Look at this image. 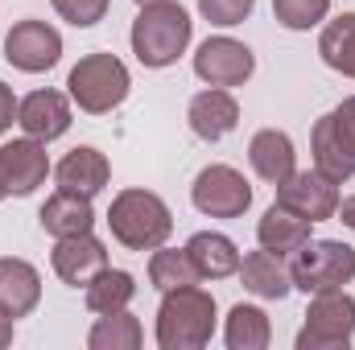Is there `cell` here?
<instances>
[{
	"instance_id": "f546056e",
	"label": "cell",
	"mask_w": 355,
	"mask_h": 350,
	"mask_svg": "<svg viewBox=\"0 0 355 350\" xmlns=\"http://www.w3.org/2000/svg\"><path fill=\"white\" fill-rule=\"evenodd\" d=\"M50 4H54V12H58L67 25L91 29V25H99V21L107 17V4H112V0H50Z\"/></svg>"
},
{
	"instance_id": "6da1fadb",
	"label": "cell",
	"mask_w": 355,
	"mask_h": 350,
	"mask_svg": "<svg viewBox=\"0 0 355 350\" xmlns=\"http://www.w3.org/2000/svg\"><path fill=\"white\" fill-rule=\"evenodd\" d=\"M190 37H194V21L190 12L178 4V0H153V4H141L137 21H132V54L145 71H166L174 66L178 58L190 50Z\"/></svg>"
},
{
	"instance_id": "3957f363",
	"label": "cell",
	"mask_w": 355,
	"mask_h": 350,
	"mask_svg": "<svg viewBox=\"0 0 355 350\" xmlns=\"http://www.w3.org/2000/svg\"><path fill=\"white\" fill-rule=\"evenodd\" d=\"M107 227H112V239L120 248H128V252H153V248H162L174 235V214H170V206H166L162 194L128 185V190H120L112 198Z\"/></svg>"
},
{
	"instance_id": "277c9868",
	"label": "cell",
	"mask_w": 355,
	"mask_h": 350,
	"mask_svg": "<svg viewBox=\"0 0 355 350\" xmlns=\"http://www.w3.org/2000/svg\"><path fill=\"white\" fill-rule=\"evenodd\" d=\"M128 91H132L128 66H124L116 54H103V50L83 54V58L71 66V75H67V95H71V103H75L79 111H87V116H107V111H116V107L128 99Z\"/></svg>"
},
{
	"instance_id": "e0dca14e",
	"label": "cell",
	"mask_w": 355,
	"mask_h": 350,
	"mask_svg": "<svg viewBox=\"0 0 355 350\" xmlns=\"http://www.w3.org/2000/svg\"><path fill=\"white\" fill-rule=\"evenodd\" d=\"M240 284L252 293V297H261V301H285L289 293H293V276H289V260L285 256H277V252H268V248H257V252H248L244 260H240Z\"/></svg>"
},
{
	"instance_id": "7a4b0ae2",
	"label": "cell",
	"mask_w": 355,
	"mask_h": 350,
	"mask_svg": "<svg viewBox=\"0 0 355 350\" xmlns=\"http://www.w3.org/2000/svg\"><path fill=\"white\" fill-rule=\"evenodd\" d=\"M215 322H219L215 297L198 284H182L162 293L153 338L162 350H202L215 338Z\"/></svg>"
},
{
	"instance_id": "2e32d148",
	"label": "cell",
	"mask_w": 355,
	"mask_h": 350,
	"mask_svg": "<svg viewBox=\"0 0 355 350\" xmlns=\"http://www.w3.org/2000/svg\"><path fill=\"white\" fill-rule=\"evenodd\" d=\"M54 181H58V190L95 198V194H103L107 181H112V161H107L95 145H79V149H71V153L54 165Z\"/></svg>"
},
{
	"instance_id": "7c38bea8",
	"label": "cell",
	"mask_w": 355,
	"mask_h": 350,
	"mask_svg": "<svg viewBox=\"0 0 355 350\" xmlns=\"http://www.w3.org/2000/svg\"><path fill=\"white\" fill-rule=\"evenodd\" d=\"M50 174H54V165H50V153L42 140L21 136V140L0 145V181L12 198H29L37 185H46Z\"/></svg>"
},
{
	"instance_id": "f1b7e54d",
	"label": "cell",
	"mask_w": 355,
	"mask_h": 350,
	"mask_svg": "<svg viewBox=\"0 0 355 350\" xmlns=\"http://www.w3.org/2000/svg\"><path fill=\"white\" fill-rule=\"evenodd\" d=\"M257 0H198V17L219 25V29H232V25H244L252 17Z\"/></svg>"
},
{
	"instance_id": "1f68e13d",
	"label": "cell",
	"mask_w": 355,
	"mask_h": 350,
	"mask_svg": "<svg viewBox=\"0 0 355 350\" xmlns=\"http://www.w3.org/2000/svg\"><path fill=\"white\" fill-rule=\"evenodd\" d=\"M335 219L347 227V231H355V194H347V198H339V210H335Z\"/></svg>"
},
{
	"instance_id": "8992f818",
	"label": "cell",
	"mask_w": 355,
	"mask_h": 350,
	"mask_svg": "<svg viewBox=\"0 0 355 350\" xmlns=\"http://www.w3.org/2000/svg\"><path fill=\"white\" fill-rule=\"evenodd\" d=\"M289 276L306 297L318 288H343L355 280V248L343 239H310L289 256Z\"/></svg>"
},
{
	"instance_id": "44dd1931",
	"label": "cell",
	"mask_w": 355,
	"mask_h": 350,
	"mask_svg": "<svg viewBox=\"0 0 355 350\" xmlns=\"http://www.w3.org/2000/svg\"><path fill=\"white\" fill-rule=\"evenodd\" d=\"M310 239H314V223L302 219V214H293L281 202H272L265 214H261V223H257V243L268 248V252H277V256H285V260L297 248H306Z\"/></svg>"
},
{
	"instance_id": "9c48e42d",
	"label": "cell",
	"mask_w": 355,
	"mask_h": 350,
	"mask_svg": "<svg viewBox=\"0 0 355 350\" xmlns=\"http://www.w3.org/2000/svg\"><path fill=\"white\" fill-rule=\"evenodd\" d=\"M58 58H62V33L50 21L25 17L4 37V62L21 75H46L58 66Z\"/></svg>"
},
{
	"instance_id": "d6986e66",
	"label": "cell",
	"mask_w": 355,
	"mask_h": 350,
	"mask_svg": "<svg viewBox=\"0 0 355 350\" xmlns=\"http://www.w3.org/2000/svg\"><path fill=\"white\" fill-rule=\"evenodd\" d=\"M37 223L50 239H67V235H83L95 227V206L83 194H71V190H54L42 210H37Z\"/></svg>"
},
{
	"instance_id": "4fadbf2b",
	"label": "cell",
	"mask_w": 355,
	"mask_h": 350,
	"mask_svg": "<svg viewBox=\"0 0 355 350\" xmlns=\"http://www.w3.org/2000/svg\"><path fill=\"white\" fill-rule=\"evenodd\" d=\"M71 120H75V111H71V95H67V91L42 87V91H29V95L17 103V124H21V132L33 136V140H42V145L67 136V132H71Z\"/></svg>"
},
{
	"instance_id": "9a60e30c",
	"label": "cell",
	"mask_w": 355,
	"mask_h": 350,
	"mask_svg": "<svg viewBox=\"0 0 355 350\" xmlns=\"http://www.w3.org/2000/svg\"><path fill=\"white\" fill-rule=\"evenodd\" d=\"M186 124H190V132H194L198 140L219 145L223 136H232V132L240 128V103H236V95L227 87H207L190 99Z\"/></svg>"
},
{
	"instance_id": "484cf974",
	"label": "cell",
	"mask_w": 355,
	"mask_h": 350,
	"mask_svg": "<svg viewBox=\"0 0 355 350\" xmlns=\"http://www.w3.org/2000/svg\"><path fill=\"white\" fill-rule=\"evenodd\" d=\"M141 342H145V326L128 309L99 313L95 326H91V334H87L91 350H141Z\"/></svg>"
},
{
	"instance_id": "4dcf8cb0",
	"label": "cell",
	"mask_w": 355,
	"mask_h": 350,
	"mask_svg": "<svg viewBox=\"0 0 355 350\" xmlns=\"http://www.w3.org/2000/svg\"><path fill=\"white\" fill-rule=\"evenodd\" d=\"M17 103H21V99H17V95H12V87L0 79V136L17 124Z\"/></svg>"
},
{
	"instance_id": "ac0fdd59",
	"label": "cell",
	"mask_w": 355,
	"mask_h": 350,
	"mask_svg": "<svg viewBox=\"0 0 355 350\" xmlns=\"http://www.w3.org/2000/svg\"><path fill=\"white\" fill-rule=\"evenodd\" d=\"M42 301V272L21 256H0V309L8 317H29Z\"/></svg>"
},
{
	"instance_id": "cb8c5ba5",
	"label": "cell",
	"mask_w": 355,
	"mask_h": 350,
	"mask_svg": "<svg viewBox=\"0 0 355 350\" xmlns=\"http://www.w3.org/2000/svg\"><path fill=\"white\" fill-rule=\"evenodd\" d=\"M318 58H322L335 75L355 79V12H339L335 21H322Z\"/></svg>"
},
{
	"instance_id": "ba28073f",
	"label": "cell",
	"mask_w": 355,
	"mask_h": 350,
	"mask_svg": "<svg viewBox=\"0 0 355 350\" xmlns=\"http://www.w3.org/2000/svg\"><path fill=\"white\" fill-rule=\"evenodd\" d=\"M190 202L207 219H244L252 206V185L232 165H207L190 181Z\"/></svg>"
},
{
	"instance_id": "4316f807",
	"label": "cell",
	"mask_w": 355,
	"mask_h": 350,
	"mask_svg": "<svg viewBox=\"0 0 355 350\" xmlns=\"http://www.w3.org/2000/svg\"><path fill=\"white\" fill-rule=\"evenodd\" d=\"M202 276H198V268L190 260V252L186 248H153V256H149V284L157 288V293H170V288H182V284H198Z\"/></svg>"
},
{
	"instance_id": "836d02e7",
	"label": "cell",
	"mask_w": 355,
	"mask_h": 350,
	"mask_svg": "<svg viewBox=\"0 0 355 350\" xmlns=\"http://www.w3.org/2000/svg\"><path fill=\"white\" fill-rule=\"evenodd\" d=\"M4 198H8V190H4V181H0V202H4Z\"/></svg>"
},
{
	"instance_id": "ffe728a7",
	"label": "cell",
	"mask_w": 355,
	"mask_h": 350,
	"mask_svg": "<svg viewBox=\"0 0 355 350\" xmlns=\"http://www.w3.org/2000/svg\"><path fill=\"white\" fill-rule=\"evenodd\" d=\"M248 165L252 174L268 181V185H281L285 177L297 169V149L289 140V132L281 128H261L252 140H248Z\"/></svg>"
},
{
	"instance_id": "52a82bcc",
	"label": "cell",
	"mask_w": 355,
	"mask_h": 350,
	"mask_svg": "<svg viewBox=\"0 0 355 350\" xmlns=\"http://www.w3.org/2000/svg\"><path fill=\"white\" fill-rule=\"evenodd\" d=\"M310 153H314V169L335 177L339 185L355 177V95L314 124Z\"/></svg>"
},
{
	"instance_id": "5b68a950",
	"label": "cell",
	"mask_w": 355,
	"mask_h": 350,
	"mask_svg": "<svg viewBox=\"0 0 355 350\" xmlns=\"http://www.w3.org/2000/svg\"><path fill=\"white\" fill-rule=\"evenodd\" d=\"M355 338V297L347 288H318L306 305V326L297 330V350H347Z\"/></svg>"
},
{
	"instance_id": "d6a6232c",
	"label": "cell",
	"mask_w": 355,
	"mask_h": 350,
	"mask_svg": "<svg viewBox=\"0 0 355 350\" xmlns=\"http://www.w3.org/2000/svg\"><path fill=\"white\" fill-rule=\"evenodd\" d=\"M12 334H17V317H8V313L0 309V350L12 347Z\"/></svg>"
},
{
	"instance_id": "30bf717a",
	"label": "cell",
	"mask_w": 355,
	"mask_h": 350,
	"mask_svg": "<svg viewBox=\"0 0 355 350\" xmlns=\"http://www.w3.org/2000/svg\"><path fill=\"white\" fill-rule=\"evenodd\" d=\"M194 75H198L207 87H227V91L244 87V83L257 75V54H252L244 42L219 33V37H207V42L194 50Z\"/></svg>"
},
{
	"instance_id": "d4e9b609",
	"label": "cell",
	"mask_w": 355,
	"mask_h": 350,
	"mask_svg": "<svg viewBox=\"0 0 355 350\" xmlns=\"http://www.w3.org/2000/svg\"><path fill=\"white\" fill-rule=\"evenodd\" d=\"M132 297H137V276L124 272V268H112V264H107L87 288H83V301H87V309L95 313V317H99V313L128 309Z\"/></svg>"
},
{
	"instance_id": "8fae6325",
	"label": "cell",
	"mask_w": 355,
	"mask_h": 350,
	"mask_svg": "<svg viewBox=\"0 0 355 350\" xmlns=\"http://www.w3.org/2000/svg\"><path fill=\"white\" fill-rule=\"evenodd\" d=\"M272 190H277V202L281 206H289L293 214H302L310 223H327L339 210V181L318 174L314 165L310 169H293L281 185H272Z\"/></svg>"
},
{
	"instance_id": "7402d4cb",
	"label": "cell",
	"mask_w": 355,
	"mask_h": 350,
	"mask_svg": "<svg viewBox=\"0 0 355 350\" xmlns=\"http://www.w3.org/2000/svg\"><path fill=\"white\" fill-rule=\"evenodd\" d=\"M186 252H190V260H194L202 280H227V276L240 272V260H244L236 239L223 235V231H194L186 239Z\"/></svg>"
},
{
	"instance_id": "83f0119b",
	"label": "cell",
	"mask_w": 355,
	"mask_h": 350,
	"mask_svg": "<svg viewBox=\"0 0 355 350\" xmlns=\"http://www.w3.org/2000/svg\"><path fill=\"white\" fill-rule=\"evenodd\" d=\"M331 17V0H272V21L289 33H310Z\"/></svg>"
},
{
	"instance_id": "e575fe53",
	"label": "cell",
	"mask_w": 355,
	"mask_h": 350,
	"mask_svg": "<svg viewBox=\"0 0 355 350\" xmlns=\"http://www.w3.org/2000/svg\"><path fill=\"white\" fill-rule=\"evenodd\" d=\"M141 4H153V0H137V8H141Z\"/></svg>"
},
{
	"instance_id": "5bb4252c",
	"label": "cell",
	"mask_w": 355,
	"mask_h": 350,
	"mask_svg": "<svg viewBox=\"0 0 355 350\" xmlns=\"http://www.w3.org/2000/svg\"><path fill=\"white\" fill-rule=\"evenodd\" d=\"M50 268L62 284L71 288H87L91 280L107 268V243L95 239L91 231L83 235H67V239H54V252H50Z\"/></svg>"
},
{
	"instance_id": "603a6c76",
	"label": "cell",
	"mask_w": 355,
	"mask_h": 350,
	"mask_svg": "<svg viewBox=\"0 0 355 350\" xmlns=\"http://www.w3.org/2000/svg\"><path fill=\"white\" fill-rule=\"evenodd\" d=\"M223 342L227 350H265L272 342V322L261 305H232L227 309V322H223Z\"/></svg>"
}]
</instances>
